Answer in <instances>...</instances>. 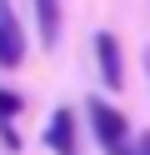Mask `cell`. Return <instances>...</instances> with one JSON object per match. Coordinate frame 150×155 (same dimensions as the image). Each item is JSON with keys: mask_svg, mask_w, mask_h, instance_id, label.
I'll return each mask as SVG.
<instances>
[{"mask_svg": "<svg viewBox=\"0 0 150 155\" xmlns=\"http://www.w3.org/2000/svg\"><path fill=\"white\" fill-rule=\"evenodd\" d=\"M85 115H90V125H95V140L105 145V155H135L130 150V125H125V115H120L115 105L85 100Z\"/></svg>", "mask_w": 150, "mask_h": 155, "instance_id": "1", "label": "cell"}, {"mask_svg": "<svg viewBox=\"0 0 150 155\" xmlns=\"http://www.w3.org/2000/svg\"><path fill=\"white\" fill-rule=\"evenodd\" d=\"M20 60H25V30H20L15 10H10V0H0V65L15 70Z\"/></svg>", "mask_w": 150, "mask_h": 155, "instance_id": "2", "label": "cell"}, {"mask_svg": "<svg viewBox=\"0 0 150 155\" xmlns=\"http://www.w3.org/2000/svg\"><path fill=\"white\" fill-rule=\"evenodd\" d=\"M95 60H100L105 85H110V90H120V85H125V60H120V40H115V35H105V30L95 35Z\"/></svg>", "mask_w": 150, "mask_h": 155, "instance_id": "3", "label": "cell"}, {"mask_svg": "<svg viewBox=\"0 0 150 155\" xmlns=\"http://www.w3.org/2000/svg\"><path fill=\"white\" fill-rule=\"evenodd\" d=\"M45 140H50L55 155H80V150H75V115H70V110H55V115H50Z\"/></svg>", "mask_w": 150, "mask_h": 155, "instance_id": "4", "label": "cell"}, {"mask_svg": "<svg viewBox=\"0 0 150 155\" xmlns=\"http://www.w3.org/2000/svg\"><path fill=\"white\" fill-rule=\"evenodd\" d=\"M35 20H40L45 45H55L60 40V0H35Z\"/></svg>", "mask_w": 150, "mask_h": 155, "instance_id": "5", "label": "cell"}, {"mask_svg": "<svg viewBox=\"0 0 150 155\" xmlns=\"http://www.w3.org/2000/svg\"><path fill=\"white\" fill-rule=\"evenodd\" d=\"M20 110V95H10V90H0V125H10V115Z\"/></svg>", "mask_w": 150, "mask_h": 155, "instance_id": "6", "label": "cell"}, {"mask_svg": "<svg viewBox=\"0 0 150 155\" xmlns=\"http://www.w3.org/2000/svg\"><path fill=\"white\" fill-rule=\"evenodd\" d=\"M140 155H150V135H145V140H140Z\"/></svg>", "mask_w": 150, "mask_h": 155, "instance_id": "7", "label": "cell"}, {"mask_svg": "<svg viewBox=\"0 0 150 155\" xmlns=\"http://www.w3.org/2000/svg\"><path fill=\"white\" fill-rule=\"evenodd\" d=\"M145 70H150V55H145Z\"/></svg>", "mask_w": 150, "mask_h": 155, "instance_id": "8", "label": "cell"}]
</instances>
